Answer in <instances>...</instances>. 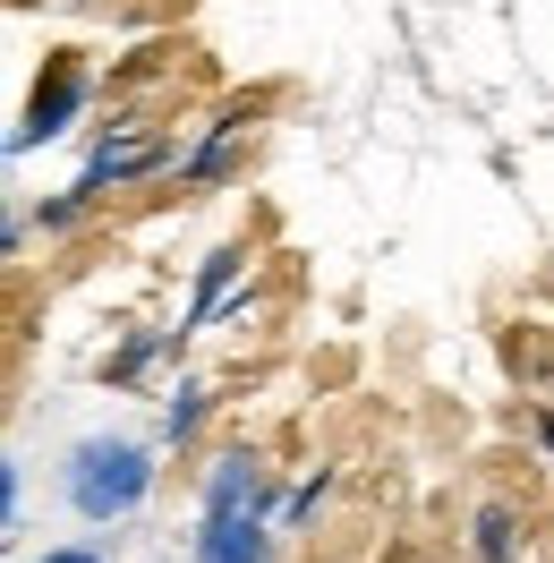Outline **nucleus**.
I'll list each match as a JSON object with an SVG mask.
<instances>
[{
	"instance_id": "1",
	"label": "nucleus",
	"mask_w": 554,
	"mask_h": 563,
	"mask_svg": "<svg viewBox=\"0 0 554 563\" xmlns=\"http://www.w3.org/2000/svg\"><path fill=\"white\" fill-rule=\"evenodd\" d=\"M60 495H69L77 521H95V529L145 512V495H154V444H137V435H86L60 461Z\"/></svg>"
},
{
	"instance_id": "2",
	"label": "nucleus",
	"mask_w": 554,
	"mask_h": 563,
	"mask_svg": "<svg viewBox=\"0 0 554 563\" xmlns=\"http://www.w3.org/2000/svg\"><path fill=\"white\" fill-rule=\"evenodd\" d=\"M77 103H86V69H77V60H52V77L35 86V103L18 111V129H9V154H35V145L69 137Z\"/></svg>"
},
{
	"instance_id": "3",
	"label": "nucleus",
	"mask_w": 554,
	"mask_h": 563,
	"mask_svg": "<svg viewBox=\"0 0 554 563\" xmlns=\"http://www.w3.org/2000/svg\"><path fill=\"white\" fill-rule=\"evenodd\" d=\"M265 504H274V470H265V453H213V470H206V521L265 512Z\"/></svg>"
},
{
	"instance_id": "4",
	"label": "nucleus",
	"mask_w": 554,
	"mask_h": 563,
	"mask_svg": "<svg viewBox=\"0 0 554 563\" xmlns=\"http://www.w3.org/2000/svg\"><path fill=\"white\" fill-rule=\"evenodd\" d=\"M197 563H274V529H265V512L206 521V529H197Z\"/></svg>"
},
{
	"instance_id": "5",
	"label": "nucleus",
	"mask_w": 554,
	"mask_h": 563,
	"mask_svg": "<svg viewBox=\"0 0 554 563\" xmlns=\"http://www.w3.org/2000/svg\"><path fill=\"white\" fill-rule=\"evenodd\" d=\"M231 274H240V247H213V256H206V274H197V317H188V324H206L213 308L231 299Z\"/></svg>"
},
{
	"instance_id": "6",
	"label": "nucleus",
	"mask_w": 554,
	"mask_h": 563,
	"mask_svg": "<svg viewBox=\"0 0 554 563\" xmlns=\"http://www.w3.org/2000/svg\"><path fill=\"white\" fill-rule=\"evenodd\" d=\"M197 419H206V385H179L171 401H163V435L179 444V435H197Z\"/></svg>"
},
{
	"instance_id": "7",
	"label": "nucleus",
	"mask_w": 554,
	"mask_h": 563,
	"mask_svg": "<svg viewBox=\"0 0 554 563\" xmlns=\"http://www.w3.org/2000/svg\"><path fill=\"white\" fill-rule=\"evenodd\" d=\"M478 555L512 563V512H478Z\"/></svg>"
},
{
	"instance_id": "8",
	"label": "nucleus",
	"mask_w": 554,
	"mask_h": 563,
	"mask_svg": "<svg viewBox=\"0 0 554 563\" xmlns=\"http://www.w3.org/2000/svg\"><path fill=\"white\" fill-rule=\"evenodd\" d=\"M0 495H9V529H18V512H26V461L9 453V470H0Z\"/></svg>"
},
{
	"instance_id": "9",
	"label": "nucleus",
	"mask_w": 554,
	"mask_h": 563,
	"mask_svg": "<svg viewBox=\"0 0 554 563\" xmlns=\"http://www.w3.org/2000/svg\"><path fill=\"white\" fill-rule=\"evenodd\" d=\"M35 563H103V555H95V547H43Z\"/></svg>"
}]
</instances>
